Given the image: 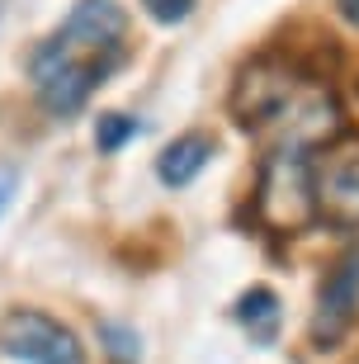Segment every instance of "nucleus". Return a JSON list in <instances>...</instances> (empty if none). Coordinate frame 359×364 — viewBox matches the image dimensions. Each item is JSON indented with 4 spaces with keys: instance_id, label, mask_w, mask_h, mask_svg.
<instances>
[{
    "instance_id": "nucleus-1",
    "label": "nucleus",
    "mask_w": 359,
    "mask_h": 364,
    "mask_svg": "<svg viewBox=\"0 0 359 364\" xmlns=\"http://www.w3.org/2000/svg\"><path fill=\"white\" fill-rule=\"evenodd\" d=\"M123 33H128V14L114 0H76L67 24L43 43L28 71L38 85V100L48 114L71 119L95 85L123 62Z\"/></svg>"
},
{
    "instance_id": "nucleus-2",
    "label": "nucleus",
    "mask_w": 359,
    "mask_h": 364,
    "mask_svg": "<svg viewBox=\"0 0 359 364\" xmlns=\"http://www.w3.org/2000/svg\"><path fill=\"white\" fill-rule=\"evenodd\" d=\"M317 180L303 147H274L260 166V189H255V218L269 232H303L317 218Z\"/></svg>"
},
{
    "instance_id": "nucleus-3",
    "label": "nucleus",
    "mask_w": 359,
    "mask_h": 364,
    "mask_svg": "<svg viewBox=\"0 0 359 364\" xmlns=\"http://www.w3.org/2000/svg\"><path fill=\"white\" fill-rule=\"evenodd\" d=\"M303 90H307V81L289 62L260 57V62H251V67L237 76V85H232V114H237L246 128H255V133H260V128H279L284 114L303 100Z\"/></svg>"
},
{
    "instance_id": "nucleus-4",
    "label": "nucleus",
    "mask_w": 359,
    "mask_h": 364,
    "mask_svg": "<svg viewBox=\"0 0 359 364\" xmlns=\"http://www.w3.org/2000/svg\"><path fill=\"white\" fill-rule=\"evenodd\" d=\"M0 355L24 364H85L76 331L38 308H10L0 317Z\"/></svg>"
},
{
    "instance_id": "nucleus-5",
    "label": "nucleus",
    "mask_w": 359,
    "mask_h": 364,
    "mask_svg": "<svg viewBox=\"0 0 359 364\" xmlns=\"http://www.w3.org/2000/svg\"><path fill=\"white\" fill-rule=\"evenodd\" d=\"M359 317V246H350L345 256L331 265V274L321 279V294H317V312H312V326L307 336L317 350H331L345 341V331L355 326Z\"/></svg>"
},
{
    "instance_id": "nucleus-6",
    "label": "nucleus",
    "mask_w": 359,
    "mask_h": 364,
    "mask_svg": "<svg viewBox=\"0 0 359 364\" xmlns=\"http://www.w3.org/2000/svg\"><path fill=\"white\" fill-rule=\"evenodd\" d=\"M317 208L336 228H359V151L336 156L317 180Z\"/></svg>"
},
{
    "instance_id": "nucleus-7",
    "label": "nucleus",
    "mask_w": 359,
    "mask_h": 364,
    "mask_svg": "<svg viewBox=\"0 0 359 364\" xmlns=\"http://www.w3.org/2000/svg\"><path fill=\"white\" fill-rule=\"evenodd\" d=\"M208 156H213V137H208V133H185V137H175L171 147L156 156V176H161V185L185 189L189 180H194L203 166H208Z\"/></svg>"
},
{
    "instance_id": "nucleus-8",
    "label": "nucleus",
    "mask_w": 359,
    "mask_h": 364,
    "mask_svg": "<svg viewBox=\"0 0 359 364\" xmlns=\"http://www.w3.org/2000/svg\"><path fill=\"white\" fill-rule=\"evenodd\" d=\"M237 322L251 331V341L269 346L274 331H279V298H274V289H265V284L246 289V294L237 298Z\"/></svg>"
},
{
    "instance_id": "nucleus-9",
    "label": "nucleus",
    "mask_w": 359,
    "mask_h": 364,
    "mask_svg": "<svg viewBox=\"0 0 359 364\" xmlns=\"http://www.w3.org/2000/svg\"><path fill=\"white\" fill-rule=\"evenodd\" d=\"M100 346H105V355L114 364H137L142 360V341H137L133 326H123V322H100Z\"/></svg>"
},
{
    "instance_id": "nucleus-10",
    "label": "nucleus",
    "mask_w": 359,
    "mask_h": 364,
    "mask_svg": "<svg viewBox=\"0 0 359 364\" xmlns=\"http://www.w3.org/2000/svg\"><path fill=\"white\" fill-rule=\"evenodd\" d=\"M142 133V123L137 119H128V114H105L100 119V128H95V147L100 151H119L128 137H137Z\"/></svg>"
},
{
    "instance_id": "nucleus-11",
    "label": "nucleus",
    "mask_w": 359,
    "mask_h": 364,
    "mask_svg": "<svg viewBox=\"0 0 359 364\" xmlns=\"http://www.w3.org/2000/svg\"><path fill=\"white\" fill-rule=\"evenodd\" d=\"M142 5L156 24H185L189 14H194V0H142Z\"/></svg>"
},
{
    "instance_id": "nucleus-12",
    "label": "nucleus",
    "mask_w": 359,
    "mask_h": 364,
    "mask_svg": "<svg viewBox=\"0 0 359 364\" xmlns=\"http://www.w3.org/2000/svg\"><path fill=\"white\" fill-rule=\"evenodd\" d=\"M14 194H19V166L0 161V218H5V208L14 203Z\"/></svg>"
},
{
    "instance_id": "nucleus-13",
    "label": "nucleus",
    "mask_w": 359,
    "mask_h": 364,
    "mask_svg": "<svg viewBox=\"0 0 359 364\" xmlns=\"http://www.w3.org/2000/svg\"><path fill=\"white\" fill-rule=\"evenodd\" d=\"M336 14H341L345 24H355V28H359V0H336Z\"/></svg>"
}]
</instances>
